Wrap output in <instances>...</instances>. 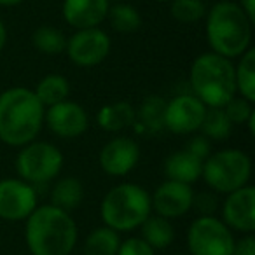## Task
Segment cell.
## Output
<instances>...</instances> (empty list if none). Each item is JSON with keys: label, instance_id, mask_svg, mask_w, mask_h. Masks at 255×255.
Wrapping results in <instances>:
<instances>
[{"label": "cell", "instance_id": "cell-4", "mask_svg": "<svg viewBox=\"0 0 255 255\" xmlns=\"http://www.w3.org/2000/svg\"><path fill=\"white\" fill-rule=\"evenodd\" d=\"M189 81L194 96L210 109H222L238 93L233 61L212 51L192 61Z\"/></svg>", "mask_w": 255, "mask_h": 255}, {"label": "cell", "instance_id": "cell-16", "mask_svg": "<svg viewBox=\"0 0 255 255\" xmlns=\"http://www.w3.org/2000/svg\"><path fill=\"white\" fill-rule=\"evenodd\" d=\"M109 0H63V18L72 28H96L107 19Z\"/></svg>", "mask_w": 255, "mask_h": 255}, {"label": "cell", "instance_id": "cell-12", "mask_svg": "<svg viewBox=\"0 0 255 255\" xmlns=\"http://www.w3.org/2000/svg\"><path fill=\"white\" fill-rule=\"evenodd\" d=\"M47 128L60 138H77L89 128V117L86 110L75 102H60L47 107L44 114Z\"/></svg>", "mask_w": 255, "mask_h": 255}, {"label": "cell", "instance_id": "cell-23", "mask_svg": "<svg viewBox=\"0 0 255 255\" xmlns=\"http://www.w3.org/2000/svg\"><path fill=\"white\" fill-rule=\"evenodd\" d=\"M236 91L250 103L255 102V49L248 47L240 56V63L234 67Z\"/></svg>", "mask_w": 255, "mask_h": 255}, {"label": "cell", "instance_id": "cell-34", "mask_svg": "<svg viewBox=\"0 0 255 255\" xmlns=\"http://www.w3.org/2000/svg\"><path fill=\"white\" fill-rule=\"evenodd\" d=\"M238 5L247 12V16L252 19V23H255V0H240Z\"/></svg>", "mask_w": 255, "mask_h": 255}, {"label": "cell", "instance_id": "cell-22", "mask_svg": "<svg viewBox=\"0 0 255 255\" xmlns=\"http://www.w3.org/2000/svg\"><path fill=\"white\" fill-rule=\"evenodd\" d=\"M35 96L44 107H53L60 102H65L70 95V82L60 74H49L35 88Z\"/></svg>", "mask_w": 255, "mask_h": 255}, {"label": "cell", "instance_id": "cell-30", "mask_svg": "<svg viewBox=\"0 0 255 255\" xmlns=\"http://www.w3.org/2000/svg\"><path fill=\"white\" fill-rule=\"evenodd\" d=\"M117 255H156L154 248L147 245L142 238H129L119 245Z\"/></svg>", "mask_w": 255, "mask_h": 255}, {"label": "cell", "instance_id": "cell-33", "mask_svg": "<svg viewBox=\"0 0 255 255\" xmlns=\"http://www.w3.org/2000/svg\"><path fill=\"white\" fill-rule=\"evenodd\" d=\"M231 255H255V238L252 234H248L241 241L234 243Z\"/></svg>", "mask_w": 255, "mask_h": 255}, {"label": "cell", "instance_id": "cell-24", "mask_svg": "<svg viewBox=\"0 0 255 255\" xmlns=\"http://www.w3.org/2000/svg\"><path fill=\"white\" fill-rule=\"evenodd\" d=\"M121 238L110 227H96L84 241V255H117Z\"/></svg>", "mask_w": 255, "mask_h": 255}, {"label": "cell", "instance_id": "cell-39", "mask_svg": "<svg viewBox=\"0 0 255 255\" xmlns=\"http://www.w3.org/2000/svg\"><path fill=\"white\" fill-rule=\"evenodd\" d=\"M173 255H184V254H173Z\"/></svg>", "mask_w": 255, "mask_h": 255}, {"label": "cell", "instance_id": "cell-11", "mask_svg": "<svg viewBox=\"0 0 255 255\" xmlns=\"http://www.w3.org/2000/svg\"><path fill=\"white\" fill-rule=\"evenodd\" d=\"M206 105L194 95H178L166 102L164 128L175 135H191L201 128Z\"/></svg>", "mask_w": 255, "mask_h": 255}, {"label": "cell", "instance_id": "cell-19", "mask_svg": "<svg viewBox=\"0 0 255 255\" xmlns=\"http://www.w3.org/2000/svg\"><path fill=\"white\" fill-rule=\"evenodd\" d=\"M100 128L110 133H117L131 128L135 123V107L128 102H114L102 107L96 116Z\"/></svg>", "mask_w": 255, "mask_h": 255}, {"label": "cell", "instance_id": "cell-37", "mask_svg": "<svg viewBox=\"0 0 255 255\" xmlns=\"http://www.w3.org/2000/svg\"><path fill=\"white\" fill-rule=\"evenodd\" d=\"M247 123H248V129H250V133L254 135L255 133V112H252V116L248 117Z\"/></svg>", "mask_w": 255, "mask_h": 255}, {"label": "cell", "instance_id": "cell-5", "mask_svg": "<svg viewBox=\"0 0 255 255\" xmlns=\"http://www.w3.org/2000/svg\"><path fill=\"white\" fill-rule=\"evenodd\" d=\"M150 194L136 184H119L105 194L100 206L102 220L117 233H128L150 215Z\"/></svg>", "mask_w": 255, "mask_h": 255}, {"label": "cell", "instance_id": "cell-36", "mask_svg": "<svg viewBox=\"0 0 255 255\" xmlns=\"http://www.w3.org/2000/svg\"><path fill=\"white\" fill-rule=\"evenodd\" d=\"M23 0H0V5L2 7H16V5L21 4Z\"/></svg>", "mask_w": 255, "mask_h": 255}, {"label": "cell", "instance_id": "cell-35", "mask_svg": "<svg viewBox=\"0 0 255 255\" xmlns=\"http://www.w3.org/2000/svg\"><path fill=\"white\" fill-rule=\"evenodd\" d=\"M5 42H7V30H5L4 21H2V19H0V51L4 49Z\"/></svg>", "mask_w": 255, "mask_h": 255}, {"label": "cell", "instance_id": "cell-13", "mask_svg": "<svg viewBox=\"0 0 255 255\" xmlns=\"http://www.w3.org/2000/svg\"><path fill=\"white\" fill-rule=\"evenodd\" d=\"M192 198L194 191L189 184L166 180L150 196V205L159 217L171 220L185 215L192 208Z\"/></svg>", "mask_w": 255, "mask_h": 255}, {"label": "cell", "instance_id": "cell-7", "mask_svg": "<svg viewBox=\"0 0 255 255\" xmlns=\"http://www.w3.org/2000/svg\"><path fill=\"white\" fill-rule=\"evenodd\" d=\"M63 166V154L47 142H30L21 147L16 157V170L28 184H46L58 177Z\"/></svg>", "mask_w": 255, "mask_h": 255}, {"label": "cell", "instance_id": "cell-21", "mask_svg": "<svg viewBox=\"0 0 255 255\" xmlns=\"http://www.w3.org/2000/svg\"><path fill=\"white\" fill-rule=\"evenodd\" d=\"M140 227H142V240L150 245L154 250H163L173 243L175 229L170 220L164 217L149 215Z\"/></svg>", "mask_w": 255, "mask_h": 255}, {"label": "cell", "instance_id": "cell-25", "mask_svg": "<svg viewBox=\"0 0 255 255\" xmlns=\"http://www.w3.org/2000/svg\"><path fill=\"white\" fill-rule=\"evenodd\" d=\"M107 18L117 33H135L142 26V16L129 4H116L109 7Z\"/></svg>", "mask_w": 255, "mask_h": 255}, {"label": "cell", "instance_id": "cell-18", "mask_svg": "<svg viewBox=\"0 0 255 255\" xmlns=\"http://www.w3.org/2000/svg\"><path fill=\"white\" fill-rule=\"evenodd\" d=\"M203 161L192 156L189 150L182 149L170 154L164 161V175L168 180L182 182V184H194L201 178Z\"/></svg>", "mask_w": 255, "mask_h": 255}, {"label": "cell", "instance_id": "cell-8", "mask_svg": "<svg viewBox=\"0 0 255 255\" xmlns=\"http://www.w3.org/2000/svg\"><path fill=\"white\" fill-rule=\"evenodd\" d=\"M231 229L213 215H199L187 233L191 255H231L234 248Z\"/></svg>", "mask_w": 255, "mask_h": 255}, {"label": "cell", "instance_id": "cell-6", "mask_svg": "<svg viewBox=\"0 0 255 255\" xmlns=\"http://www.w3.org/2000/svg\"><path fill=\"white\" fill-rule=\"evenodd\" d=\"M201 177L215 192L229 194L248 185L252 177V161L243 150H219L215 154H210L203 161Z\"/></svg>", "mask_w": 255, "mask_h": 255}, {"label": "cell", "instance_id": "cell-14", "mask_svg": "<svg viewBox=\"0 0 255 255\" xmlns=\"http://www.w3.org/2000/svg\"><path fill=\"white\" fill-rule=\"evenodd\" d=\"M222 222L240 233L255 231V189L252 185L227 194L222 205Z\"/></svg>", "mask_w": 255, "mask_h": 255}, {"label": "cell", "instance_id": "cell-10", "mask_svg": "<svg viewBox=\"0 0 255 255\" xmlns=\"http://www.w3.org/2000/svg\"><path fill=\"white\" fill-rule=\"evenodd\" d=\"M37 208V192L21 178L0 180V219L9 222L26 220Z\"/></svg>", "mask_w": 255, "mask_h": 255}, {"label": "cell", "instance_id": "cell-28", "mask_svg": "<svg viewBox=\"0 0 255 255\" xmlns=\"http://www.w3.org/2000/svg\"><path fill=\"white\" fill-rule=\"evenodd\" d=\"M170 14L175 21L191 25L205 18L206 9L201 0H171Z\"/></svg>", "mask_w": 255, "mask_h": 255}, {"label": "cell", "instance_id": "cell-40", "mask_svg": "<svg viewBox=\"0 0 255 255\" xmlns=\"http://www.w3.org/2000/svg\"><path fill=\"white\" fill-rule=\"evenodd\" d=\"M117 2H121V0H117Z\"/></svg>", "mask_w": 255, "mask_h": 255}, {"label": "cell", "instance_id": "cell-27", "mask_svg": "<svg viewBox=\"0 0 255 255\" xmlns=\"http://www.w3.org/2000/svg\"><path fill=\"white\" fill-rule=\"evenodd\" d=\"M33 46L37 51L44 54H60L67 47V39L65 35L54 26H39V28L33 32Z\"/></svg>", "mask_w": 255, "mask_h": 255}, {"label": "cell", "instance_id": "cell-32", "mask_svg": "<svg viewBox=\"0 0 255 255\" xmlns=\"http://www.w3.org/2000/svg\"><path fill=\"white\" fill-rule=\"evenodd\" d=\"M185 150H189V152H191L192 156L198 157V159L205 161L206 157L212 154V145H210V142H208L206 136H194V138L187 143Z\"/></svg>", "mask_w": 255, "mask_h": 255}, {"label": "cell", "instance_id": "cell-17", "mask_svg": "<svg viewBox=\"0 0 255 255\" xmlns=\"http://www.w3.org/2000/svg\"><path fill=\"white\" fill-rule=\"evenodd\" d=\"M164 109L166 102L161 96H147L138 109H135V126L138 135L152 136L164 129Z\"/></svg>", "mask_w": 255, "mask_h": 255}, {"label": "cell", "instance_id": "cell-9", "mask_svg": "<svg viewBox=\"0 0 255 255\" xmlns=\"http://www.w3.org/2000/svg\"><path fill=\"white\" fill-rule=\"evenodd\" d=\"M68 60L77 67H96L110 53V37L103 30L88 28L77 30L70 39H67Z\"/></svg>", "mask_w": 255, "mask_h": 255}, {"label": "cell", "instance_id": "cell-1", "mask_svg": "<svg viewBox=\"0 0 255 255\" xmlns=\"http://www.w3.org/2000/svg\"><path fill=\"white\" fill-rule=\"evenodd\" d=\"M77 236L74 217L53 205L37 206L26 217L25 240L32 255H70Z\"/></svg>", "mask_w": 255, "mask_h": 255}, {"label": "cell", "instance_id": "cell-29", "mask_svg": "<svg viewBox=\"0 0 255 255\" xmlns=\"http://www.w3.org/2000/svg\"><path fill=\"white\" fill-rule=\"evenodd\" d=\"M222 109L233 124H245L248 121V117L252 116V112H254L252 103L248 102V100H245L243 96H234V98H231Z\"/></svg>", "mask_w": 255, "mask_h": 255}, {"label": "cell", "instance_id": "cell-15", "mask_svg": "<svg viewBox=\"0 0 255 255\" xmlns=\"http://www.w3.org/2000/svg\"><path fill=\"white\" fill-rule=\"evenodd\" d=\"M140 161V147L135 140L117 136L105 143L100 152V166L110 177H124Z\"/></svg>", "mask_w": 255, "mask_h": 255}, {"label": "cell", "instance_id": "cell-3", "mask_svg": "<svg viewBox=\"0 0 255 255\" xmlns=\"http://www.w3.org/2000/svg\"><path fill=\"white\" fill-rule=\"evenodd\" d=\"M252 19L236 2H219L206 16V40L212 53L238 58L252 44Z\"/></svg>", "mask_w": 255, "mask_h": 255}, {"label": "cell", "instance_id": "cell-38", "mask_svg": "<svg viewBox=\"0 0 255 255\" xmlns=\"http://www.w3.org/2000/svg\"><path fill=\"white\" fill-rule=\"evenodd\" d=\"M157 2H171V0H157Z\"/></svg>", "mask_w": 255, "mask_h": 255}, {"label": "cell", "instance_id": "cell-26", "mask_svg": "<svg viewBox=\"0 0 255 255\" xmlns=\"http://www.w3.org/2000/svg\"><path fill=\"white\" fill-rule=\"evenodd\" d=\"M199 129H203V133H205V136L208 140L222 142V140L229 138L231 133H233V123L226 116L224 109H210V107H206V114L203 117Z\"/></svg>", "mask_w": 255, "mask_h": 255}, {"label": "cell", "instance_id": "cell-2", "mask_svg": "<svg viewBox=\"0 0 255 255\" xmlns=\"http://www.w3.org/2000/svg\"><path fill=\"white\" fill-rule=\"evenodd\" d=\"M46 107L28 88H11L0 95V140L23 147L33 142L44 124Z\"/></svg>", "mask_w": 255, "mask_h": 255}, {"label": "cell", "instance_id": "cell-31", "mask_svg": "<svg viewBox=\"0 0 255 255\" xmlns=\"http://www.w3.org/2000/svg\"><path fill=\"white\" fill-rule=\"evenodd\" d=\"M217 198L210 192H199V194H194L192 198V208L198 210V213L201 215H212L217 210Z\"/></svg>", "mask_w": 255, "mask_h": 255}, {"label": "cell", "instance_id": "cell-20", "mask_svg": "<svg viewBox=\"0 0 255 255\" xmlns=\"http://www.w3.org/2000/svg\"><path fill=\"white\" fill-rule=\"evenodd\" d=\"M82 198H84L82 182L74 177H67L58 180L54 184L53 191H51V205L60 210H65L68 213L81 205Z\"/></svg>", "mask_w": 255, "mask_h": 255}]
</instances>
